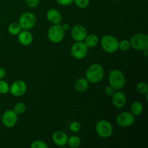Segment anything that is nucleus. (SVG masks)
<instances>
[{"label":"nucleus","mask_w":148,"mask_h":148,"mask_svg":"<svg viewBox=\"0 0 148 148\" xmlns=\"http://www.w3.org/2000/svg\"><path fill=\"white\" fill-rule=\"evenodd\" d=\"M105 71L99 64H93L88 68L85 73V78L90 83H98L103 79Z\"/></svg>","instance_id":"nucleus-1"},{"label":"nucleus","mask_w":148,"mask_h":148,"mask_svg":"<svg viewBox=\"0 0 148 148\" xmlns=\"http://www.w3.org/2000/svg\"><path fill=\"white\" fill-rule=\"evenodd\" d=\"M108 81L111 86L115 90L122 89L126 84V77L121 71L119 69H112L108 74Z\"/></svg>","instance_id":"nucleus-2"},{"label":"nucleus","mask_w":148,"mask_h":148,"mask_svg":"<svg viewBox=\"0 0 148 148\" xmlns=\"http://www.w3.org/2000/svg\"><path fill=\"white\" fill-rule=\"evenodd\" d=\"M101 46L105 52L114 53L119 50V40L111 35H106L101 38Z\"/></svg>","instance_id":"nucleus-3"},{"label":"nucleus","mask_w":148,"mask_h":148,"mask_svg":"<svg viewBox=\"0 0 148 148\" xmlns=\"http://www.w3.org/2000/svg\"><path fill=\"white\" fill-rule=\"evenodd\" d=\"M130 44L134 50L143 51L148 49V36L145 33H137L131 38Z\"/></svg>","instance_id":"nucleus-4"},{"label":"nucleus","mask_w":148,"mask_h":148,"mask_svg":"<svg viewBox=\"0 0 148 148\" xmlns=\"http://www.w3.org/2000/svg\"><path fill=\"white\" fill-rule=\"evenodd\" d=\"M95 132L100 137L107 139L114 133V127L112 124L107 120H99L95 124Z\"/></svg>","instance_id":"nucleus-5"},{"label":"nucleus","mask_w":148,"mask_h":148,"mask_svg":"<svg viewBox=\"0 0 148 148\" xmlns=\"http://www.w3.org/2000/svg\"><path fill=\"white\" fill-rule=\"evenodd\" d=\"M64 35L65 31L62 28L61 24H55L51 26L47 33L48 38L53 43H59L62 42L64 38Z\"/></svg>","instance_id":"nucleus-6"},{"label":"nucleus","mask_w":148,"mask_h":148,"mask_svg":"<svg viewBox=\"0 0 148 148\" xmlns=\"http://www.w3.org/2000/svg\"><path fill=\"white\" fill-rule=\"evenodd\" d=\"M37 22L36 16L30 12L23 13L19 17L18 23L23 30H30L35 27Z\"/></svg>","instance_id":"nucleus-7"},{"label":"nucleus","mask_w":148,"mask_h":148,"mask_svg":"<svg viewBox=\"0 0 148 148\" xmlns=\"http://www.w3.org/2000/svg\"><path fill=\"white\" fill-rule=\"evenodd\" d=\"M88 49L83 41H76L71 47V54L76 59H83L88 55Z\"/></svg>","instance_id":"nucleus-8"},{"label":"nucleus","mask_w":148,"mask_h":148,"mask_svg":"<svg viewBox=\"0 0 148 148\" xmlns=\"http://www.w3.org/2000/svg\"><path fill=\"white\" fill-rule=\"evenodd\" d=\"M117 124L119 127L127 128L132 126L135 122V116L128 111H124L119 114L116 119Z\"/></svg>","instance_id":"nucleus-9"},{"label":"nucleus","mask_w":148,"mask_h":148,"mask_svg":"<svg viewBox=\"0 0 148 148\" xmlns=\"http://www.w3.org/2000/svg\"><path fill=\"white\" fill-rule=\"evenodd\" d=\"M1 121L4 127L7 128H12L17 124L18 121V115L14 110H7L4 111L1 116Z\"/></svg>","instance_id":"nucleus-10"},{"label":"nucleus","mask_w":148,"mask_h":148,"mask_svg":"<svg viewBox=\"0 0 148 148\" xmlns=\"http://www.w3.org/2000/svg\"><path fill=\"white\" fill-rule=\"evenodd\" d=\"M27 84L23 80H16L10 86V92L14 97H21L27 91Z\"/></svg>","instance_id":"nucleus-11"},{"label":"nucleus","mask_w":148,"mask_h":148,"mask_svg":"<svg viewBox=\"0 0 148 148\" xmlns=\"http://www.w3.org/2000/svg\"><path fill=\"white\" fill-rule=\"evenodd\" d=\"M87 35V29L82 25H75L71 30V36L75 41H84Z\"/></svg>","instance_id":"nucleus-12"},{"label":"nucleus","mask_w":148,"mask_h":148,"mask_svg":"<svg viewBox=\"0 0 148 148\" xmlns=\"http://www.w3.org/2000/svg\"><path fill=\"white\" fill-rule=\"evenodd\" d=\"M111 101L114 106L117 108H121L127 103V96L122 91H115L111 95Z\"/></svg>","instance_id":"nucleus-13"},{"label":"nucleus","mask_w":148,"mask_h":148,"mask_svg":"<svg viewBox=\"0 0 148 148\" xmlns=\"http://www.w3.org/2000/svg\"><path fill=\"white\" fill-rule=\"evenodd\" d=\"M52 140L53 143L59 147H64L67 145L68 136L62 131H56L52 134Z\"/></svg>","instance_id":"nucleus-14"},{"label":"nucleus","mask_w":148,"mask_h":148,"mask_svg":"<svg viewBox=\"0 0 148 148\" xmlns=\"http://www.w3.org/2000/svg\"><path fill=\"white\" fill-rule=\"evenodd\" d=\"M46 18L51 24H61L62 21V15L59 10L56 9H50L46 12Z\"/></svg>","instance_id":"nucleus-15"},{"label":"nucleus","mask_w":148,"mask_h":148,"mask_svg":"<svg viewBox=\"0 0 148 148\" xmlns=\"http://www.w3.org/2000/svg\"><path fill=\"white\" fill-rule=\"evenodd\" d=\"M17 36H18L19 43L23 46H30L33 41V34L28 30H21Z\"/></svg>","instance_id":"nucleus-16"},{"label":"nucleus","mask_w":148,"mask_h":148,"mask_svg":"<svg viewBox=\"0 0 148 148\" xmlns=\"http://www.w3.org/2000/svg\"><path fill=\"white\" fill-rule=\"evenodd\" d=\"M89 88V82L86 78H79L75 83V89L78 92H84Z\"/></svg>","instance_id":"nucleus-17"},{"label":"nucleus","mask_w":148,"mask_h":148,"mask_svg":"<svg viewBox=\"0 0 148 148\" xmlns=\"http://www.w3.org/2000/svg\"><path fill=\"white\" fill-rule=\"evenodd\" d=\"M98 42H99V39L95 34L87 35L85 40H84V43L88 48L95 47L98 45Z\"/></svg>","instance_id":"nucleus-18"},{"label":"nucleus","mask_w":148,"mask_h":148,"mask_svg":"<svg viewBox=\"0 0 148 148\" xmlns=\"http://www.w3.org/2000/svg\"><path fill=\"white\" fill-rule=\"evenodd\" d=\"M131 113L134 116H138L141 115L143 113L144 107H143V103L139 101H135L133 103L131 106Z\"/></svg>","instance_id":"nucleus-19"},{"label":"nucleus","mask_w":148,"mask_h":148,"mask_svg":"<svg viewBox=\"0 0 148 148\" xmlns=\"http://www.w3.org/2000/svg\"><path fill=\"white\" fill-rule=\"evenodd\" d=\"M23 30L18 23H12L8 26V32L12 36H17Z\"/></svg>","instance_id":"nucleus-20"},{"label":"nucleus","mask_w":148,"mask_h":148,"mask_svg":"<svg viewBox=\"0 0 148 148\" xmlns=\"http://www.w3.org/2000/svg\"><path fill=\"white\" fill-rule=\"evenodd\" d=\"M67 145L72 148H77L80 146L81 140L78 136L73 135L70 137H68Z\"/></svg>","instance_id":"nucleus-21"},{"label":"nucleus","mask_w":148,"mask_h":148,"mask_svg":"<svg viewBox=\"0 0 148 148\" xmlns=\"http://www.w3.org/2000/svg\"><path fill=\"white\" fill-rule=\"evenodd\" d=\"M14 112L17 114V115H21V114H24L26 111V105L24 103H17V104H15L13 108Z\"/></svg>","instance_id":"nucleus-22"},{"label":"nucleus","mask_w":148,"mask_h":148,"mask_svg":"<svg viewBox=\"0 0 148 148\" xmlns=\"http://www.w3.org/2000/svg\"><path fill=\"white\" fill-rule=\"evenodd\" d=\"M131 48L130 41L128 40H122L119 41V49L123 52L128 51Z\"/></svg>","instance_id":"nucleus-23"},{"label":"nucleus","mask_w":148,"mask_h":148,"mask_svg":"<svg viewBox=\"0 0 148 148\" xmlns=\"http://www.w3.org/2000/svg\"><path fill=\"white\" fill-rule=\"evenodd\" d=\"M10 92V85L7 82L0 79V94L5 95Z\"/></svg>","instance_id":"nucleus-24"},{"label":"nucleus","mask_w":148,"mask_h":148,"mask_svg":"<svg viewBox=\"0 0 148 148\" xmlns=\"http://www.w3.org/2000/svg\"><path fill=\"white\" fill-rule=\"evenodd\" d=\"M137 90L143 95H146L148 93V86L147 84L145 82H139L137 85Z\"/></svg>","instance_id":"nucleus-25"},{"label":"nucleus","mask_w":148,"mask_h":148,"mask_svg":"<svg viewBox=\"0 0 148 148\" xmlns=\"http://www.w3.org/2000/svg\"><path fill=\"white\" fill-rule=\"evenodd\" d=\"M30 147L31 148H48L49 146L48 145L45 143L44 141L42 140H37L33 141L30 145Z\"/></svg>","instance_id":"nucleus-26"},{"label":"nucleus","mask_w":148,"mask_h":148,"mask_svg":"<svg viewBox=\"0 0 148 148\" xmlns=\"http://www.w3.org/2000/svg\"><path fill=\"white\" fill-rule=\"evenodd\" d=\"M82 128V125L79 121H72L70 124H69V130L73 132H79Z\"/></svg>","instance_id":"nucleus-27"},{"label":"nucleus","mask_w":148,"mask_h":148,"mask_svg":"<svg viewBox=\"0 0 148 148\" xmlns=\"http://www.w3.org/2000/svg\"><path fill=\"white\" fill-rule=\"evenodd\" d=\"M75 5L80 9H85L89 6L90 0H73Z\"/></svg>","instance_id":"nucleus-28"},{"label":"nucleus","mask_w":148,"mask_h":148,"mask_svg":"<svg viewBox=\"0 0 148 148\" xmlns=\"http://www.w3.org/2000/svg\"><path fill=\"white\" fill-rule=\"evenodd\" d=\"M26 4L30 8H35L40 4V0H25Z\"/></svg>","instance_id":"nucleus-29"},{"label":"nucleus","mask_w":148,"mask_h":148,"mask_svg":"<svg viewBox=\"0 0 148 148\" xmlns=\"http://www.w3.org/2000/svg\"><path fill=\"white\" fill-rule=\"evenodd\" d=\"M104 92H105V94L107 96H111L114 93V92H115V89L112 86H111V85H108V86H107L105 88Z\"/></svg>","instance_id":"nucleus-30"},{"label":"nucleus","mask_w":148,"mask_h":148,"mask_svg":"<svg viewBox=\"0 0 148 148\" xmlns=\"http://www.w3.org/2000/svg\"><path fill=\"white\" fill-rule=\"evenodd\" d=\"M58 4L62 6H69L73 3V0H56Z\"/></svg>","instance_id":"nucleus-31"},{"label":"nucleus","mask_w":148,"mask_h":148,"mask_svg":"<svg viewBox=\"0 0 148 148\" xmlns=\"http://www.w3.org/2000/svg\"><path fill=\"white\" fill-rule=\"evenodd\" d=\"M5 76H6L5 69L2 67H0V79H4Z\"/></svg>","instance_id":"nucleus-32"},{"label":"nucleus","mask_w":148,"mask_h":148,"mask_svg":"<svg viewBox=\"0 0 148 148\" xmlns=\"http://www.w3.org/2000/svg\"><path fill=\"white\" fill-rule=\"evenodd\" d=\"M62 28L64 29V31H66V30H68L69 29V25L68 24H66V23L62 24Z\"/></svg>","instance_id":"nucleus-33"},{"label":"nucleus","mask_w":148,"mask_h":148,"mask_svg":"<svg viewBox=\"0 0 148 148\" xmlns=\"http://www.w3.org/2000/svg\"><path fill=\"white\" fill-rule=\"evenodd\" d=\"M143 53H144V56H145V57H147V49L143 51Z\"/></svg>","instance_id":"nucleus-34"},{"label":"nucleus","mask_w":148,"mask_h":148,"mask_svg":"<svg viewBox=\"0 0 148 148\" xmlns=\"http://www.w3.org/2000/svg\"><path fill=\"white\" fill-rule=\"evenodd\" d=\"M111 1H117V0H111Z\"/></svg>","instance_id":"nucleus-35"},{"label":"nucleus","mask_w":148,"mask_h":148,"mask_svg":"<svg viewBox=\"0 0 148 148\" xmlns=\"http://www.w3.org/2000/svg\"><path fill=\"white\" fill-rule=\"evenodd\" d=\"M142 1H147V0H142Z\"/></svg>","instance_id":"nucleus-36"},{"label":"nucleus","mask_w":148,"mask_h":148,"mask_svg":"<svg viewBox=\"0 0 148 148\" xmlns=\"http://www.w3.org/2000/svg\"><path fill=\"white\" fill-rule=\"evenodd\" d=\"M0 43H1V40H0Z\"/></svg>","instance_id":"nucleus-37"}]
</instances>
